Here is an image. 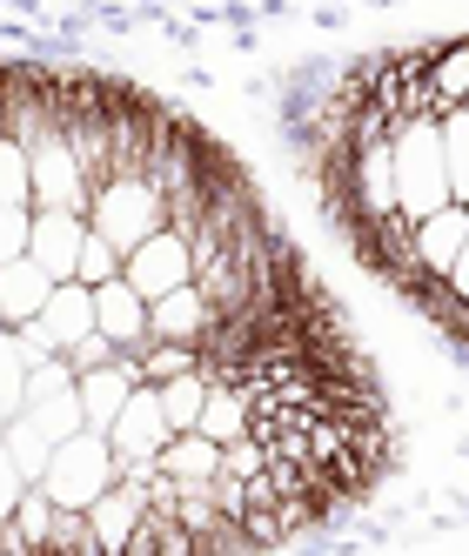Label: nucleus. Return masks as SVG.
<instances>
[{
	"instance_id": "nucleus-1",
	"label": "nucleus",
	"mask_w": 469,
	"mask_h": 556,
	"mask_svg": "<svg viewBox=\"0 0 469 556\" xmlns=\"http://www.w3.org/2000/svg\"><path fill=\"white\" fill-rule=\"evenodd\" d=\"M389 175H396V208L409 222H422L429 208L449 202V175H443V135L429 114H409V122L389 128Z\"/></svg>"
},
{
	"instance_id": "nucleus-2",
	"label": "nucleus",
	"mask_w": 469,
	"mask_h": 556,
	"mask_svg": "<svg viewBox=\"0 0 469 556\" xmlns=\"http://www.w3.org/2000/svg\"><path fill=\"white\" fill-rule=\"evenodd\" d=\"M114 476H122V456H114V443H107V429H74V435H61L54 443V456H48V469H41V490L54 496V503H67V509H88Z\"/></svg>"
},
{
	"instance_id": "nucleus-3",
	"label": "nucleus",
	"mask_w": 469,
	"mask_h": 556,
	"mask_svg": "<svg viewBox=\"0 0 469 556\" xmlns=\"http://www.w3.org/2000/svg\"><path fill=\"white\" fill-rule=\"evenodd\" d=\"M162 222H168V208H162V188H154L148 175H107V181L88 194V228L107 235L122 255L141 242V235H154Z\"/></svg>"
},
{
	"instance_id": "nucleus-4",
	"label": "nucleus",
	"mask_w": 469,
	"mask_h": 556,
	"mask_svg": "<svg viewBox=\"0 0 469 556\" xmlns=\"http://www.w3.org/2000/svg\"><path fill=\"white\" fill-rule=\"evenodd\" d=\"M122 275L135 282V295H141V302H154V295H168V289L194 282V255H188V235L162 222L154 235H141V242L122 255Z\"/></svg>"
},
{
	"instance_id": "nucleus-5",
	"label": "nucleus",
	"mask_w": 469,
	"mask_h": 556,
	"mask_svg": "<svg viewBox=\"0 0 469 556\" xmlns=\"http://www.w3.org/2000/svg\"><path fill=\"white\" fill-rule=\"evenodd\" d=\"M27 168H34V208H81L88 215L94 181L81 175V162H74V148L61 141V128H48L27 148Z\"/></svg>"
},
{
	"instance_id": "nucleus-6",
	"label": "nucleus",
	"mask_w": 469,
	"mask_h": 556,
	"mask_svg": "<svg viewBox=\"0 0 469 556\" xmlns=\"http://www.w3.org/2000/svg\"><path fill=\"white\" fill-rule=\"evenodd\" d=\"M168 416H162V395H154V382H135L128 389V403L114 409V422H107V443H114V456L122 463H154V450L168 443Z\"/></svg>"
},
{
	"instance_id": "nucleus-7",
	"label": "nucleus",
	"mask_w": 469,
	"mask_h": 556,
	"mask_svg": "<svg viewBox=\"0 0 469 556\" xmlns=\"http://www.w3.org/2000/svg\"><path fill=\"white\" fill-rule=\"evenodd\" d=\"M469 242V202H443V208H429L422 222H409V249H416V268L422 275H449V262L462 255Z\"/></svg>"
},
{
	"instance_id": "nucleus-8",
	"label": "nucleus",
	"mask_w": 469,
	"mask_h": 556,
	"mask_svg": "<svg viewBox=\"0 0 469 556\" xmlns=\"http://www.w3.org/2000/svg\"><path fill=\"white\" fill-rule=\"evenodd\" d=\"M81 235H88V215H81V208H34L27 255L41 262L54 282H67V275H74V255H81Z\"/></svg>"
},
{
	"instance_id": "nucleus-9",
	"label": "nucleus",
	"mask_w": 469,
	"mask_h": 556,
	"mask_svg": "<svg viewBox=\"0 0 469 556\" xmlns=\"http://www.w3.org/2000/svg\"><path fill=\"white\" fill-rule=\"evenodd\" d=\"M94 329H101L114 349H141V342H148V302L135 295L128 275H107V282H94Z\"/></svg>"
},
{
	"instance_id": "nucleus-10",
	"label": "nucleus",
	"mask_w": 469,
	"mask_h": 556,
	"mask_svg": "<svg viewBox=\"0 0 469 556\" xmlns=\"http://www.w3.org/2000/svg\"><path fill=\"white\" fill-rule=\"evenodd\" d=\"M128 389H135V355H128V349L114 355V363H101V369H81V376H74V395H81V422H88V429H107L114 409L128 403Z\"/></svg>"
},
{
	"instance_id": "nucleus-11",
	"label": "nucleus",
	"mask_w": 469,
	"mask_h": 556,
	"mask_svg": "<svg viewBox=\"0 0 469 556\" xmlns=\"http://www.w3.org/2000/svg\"><path fill=\"white\" fill-rule=\"evenodd\" d=\"M208 329H215V308H208V295L194 289V282H181V289H168V295H154V302H148V336L202 342Z\"/></svg>"
},
{
	"instance_id": "nucleus-12",
	"label": "nucleus",
	"mask_w": 469,
	"mask_h": 556,
	"mask_svg": "<svg viewBox=\"0 0 469 556\" xmlns=\"http://www.w3.org/2000/svg\"><path fill=\"white\" fill-rule=\"evenodd\" d=\"M34 323H41V329H48V342L67 355L74 342L94 329V289L67 275V282H54V289H48V302H41V315H34Z\"/></svg>"
},
{
	"instance_id": "nucleus-13",
	"label": "nucleus",
	"mask_w": 469,
	"mask_h": 556,
	"mask_svg": "<svg viewBox=\"0 0 469 556\" xmlns=\"http://www.w3.org/2000/svg\"><path fill=\"white\" fill-rule=\"evenodd\" d=\"M422 88H429V122H443L449 108L469 101V41H443L429 48V67H422Z\"/></svg>"
},
{
	"instance_id": "nucleus-14",
	"label": "nucleus",
	"mask_w": 469,
	"mask_h": 556,
	"mask_svg": "<svg viewBox=\"0 0 469 556\" xmlns=\"http://www.w3.org/2000/svg\"><path fill=\"white\" fill-rule=\"evenodd\" d=\"M88 523H94V543H101V556H122L128 549V536H135V523H141V496L114 476V483L88 503Z\"/></svg>"
},
{
	"instance_id": "nucleus-15",
	"label": "nucleus",
	"mask_w": 469,
	"mask_h": 556,
	"mask_svg": "<svg viewBox=\"0 0 469 556\" xmlns=\"http://www.w3.org/2000/svg\"><path fill=\"white\" fill-rule=\"evenodd\" d=\"M154 469H168L175 483H215V469H221V443L202 429H175L162 450H154Z\"/></svg>"
},
{
	"instance_id": "nucleus-16",
	"label": "nucleus",
	"mask_w": 469,
	"mask_h": 556,
	"mask_svg": "<svg viewBox=\"0 0 469 556\" xmlns=\"http://www.w3.org/2000/svg\"><path fill=\"white\" fill-rule=\"evenodd\" d=\"M48 289H54V275L34 262V255H14L8 268H0V323H27V315H41V302H48Z\"/></svg>"
},
{
	"instance_id": "nucleus-17",
	"label": "nucleus",
	"mask_w": 469,
	"mask_h": 556,
	"mask_svg": "<svg viewBox=\"0 0 469 556\" xmlns=\"http://www.w3.org/2000/svg\"><path fill=\"white\" fill-rule=\"evenodd\" d=\"M194 429H202V435H215V443H234V435L249 429V389H234V382H208Z\"/></svg>"
},
{
	"instance_id": "nucleus-18",
	"label": "nucleus",
	"mask_w": 469,
	"mask_h": 556,
	"mask_svg": "<svg viewBox=\"0 0 469 556\" xmlns=\"http://www.w3.org/2000/svg\"><path fill=\"white\" fill-rule=\"evenodd\" d=\"M443 175H449V202H469V108H449L443 122Z\"/></svg>"
},
{
	"instance_id": "nucleus-19",
	"label": "nucleus",
	"mask_w": 469,
	"mask_h": 556,
	"mask_svg": "<svg viewBox=\"0 0 469 556\" xmlns=\"http://www.w3.org/2000/svg\"><path fill=\"white\" fill-rule=\"evenodd\" d=\"M154 395H162V416H168V429H194V416H202V395H208V376H202V363H194V369H181V376H168V382H154Z\"/></svg>"
},
{
	"instance_id": "nucleus-20",
	"label": "nucleus",
	"mask_w": 469,
	"mask_h": 556,
	"mask_svg": "<svg viewBox=\"0 0 469 556\" xmlns=\"http://www.w3.org/2000/svg\"><path fill=\"white\" fill-rule=\"evenodd\" d=\"M128 355H135V382H168V376L194 369V342H168V336H148Z\"/></svg>"
},
{
	"instance_id": "nucleus-21",
	"label": "nucleus",
	"mask_w": 469,
	"mask_h": 556,
	"mask_svg": "<svg viewBox=\"0 0 469 556\" xmlns=\"http://www.w3.org/2000/svg\"><path fill=\"white\" fill-rule=\"evenodd\" d=\"M0 450H8V456L21 463L27 483H41V469H48V456H54V443H48V435L34 429L27 416H8V429H0Z\"/></svg>"
},
{
	"instance_id": "nucleus-22",
	"label": "nucleus",
	"mask_w": 469,
	"mask_h": 556,
	"mask_svg": "<svg viewBox=\"0 0 469 556\" xmlns=\"http://www.w3.org/2000/svg\"><path fill=\"white\" fill-rule=\"evenodd\" d=\"M41 549H48V556H101L88 509H67V503H54V523H48V543H41Z\"/></svg>"
},
{
	"instance_id": "nucleus-23",
	"label": "nucleus",
	"mask_w": 469,
	"mask_h": 556,
	"mask_svg": "<svg viewBox=\"0 0 469 556\" xmlns=\"http://www.w3.org/2000/svg\"><path fill=\"white\" fill-rule=\"evenodd\" d=\"M21 416H27L34 429H41L48 443H61V435H74V429H81V395H74V389H61V395H41V403H21Z\"/></svg>"
},
{
	"instance_id": "nucleus-24",
	"label": "nucleus",
	"mask_w": 469,
	"mask_h": 556,
	"mask_svg": "<svg viewBox=\"0 0 469 556\" xmlns=\"http://www.w3.org/2000/svg\"><path fill=\"white\" fill-rule=\"evenodd\" d=\"M0 208H34V168L14 135H0Z\"/></svg>"
},
{
	"instance_id": "nucleus-25",
	"label": "nucleus",
	"mask_w": 469,
	"mask_h": 556,
	"mask_svg": "<svg viewBox=\"0 0 469 556\" xmlns=\"http://www.w3.org/2000/svg\"><path fill=\"white\" fill-rule=\"evenodd\" d=\"M8 523L21 530V543H27V549H41V543H48V523H54V496H48L41 483H27V490H21V503H14V516H8Z\"/></svg>"
},
{
	"instance_id": "nucleus-26",
	"label": "nucleus",
	"mask_w": 469,
	"mask_h": 556,
	"mask_svg": "<svg viewBox=\"0 0 469 556\" xmlns=\"http://www.w3.org/2000/svg\"><path fill=\"white\" fill-rule=\"evenodd\" d=\"M107 275H122V249H114L107 235L88 228V235H81V255H74V282L94 289V282H107Z\"/></svg>"
},
{
	"instance_id": "nucleus-27",
	"label": "nucleus",
	"mask_w": 469,
	"mask_h": 556,
	"mask_svg": "<svg viewBox=\"0 0 469 556\" xmlns=\"http://www.w3.org/2000/svg\"><path fill=\"white\" fill-rule=\"evenodd\" d=\"M268 463V450L255 443V435L242 429V435H234V443H221V476H255Z\"/></svg>"
},
{
	"instance_id": "nucleus-28",
	"label": "nucleus",
	"mask_w": 469,
	"mask_h": 556,
	"mask_svg": "<svg viewBox=\"0 0 469 556\" xmlns=\"http://www.w3.org/2000/svg\"><path fill=\"white\" fill-rule=\"evenodd\" d=\"M27 228H34V208H0V268L27 255Z\"/></svg>"
},
{
	"instance_id": "nucleus-29",
	"label": "nucleus",
	"mask_w": 469,
	"mask_h": 556,
	"mask_svg": "<svg viewBox=\"0 0 469 556\" xmlns=\"http://www.w3.org/2000/svg\"><path fill=\"white\" fill-rule=\"evenodd\" d=\"M114 355H122V349H114V342H107L101 329H88L81 342L67 349V363H74V376H81V369H101V363H114Z\"/></svg>"
},
{
	"instance_id": "nucleus-30",
	"label": "nucleus",
	"mask_w": 469,
	"mask_h": 556,
	"mask_svg": "<svg viewBox=\"0 0 469 556\" xmlns=\"http://www.w3.org/2000/svg\"><path fill=\"white\" fill-rule=\"evenodd\" d=\"M21 490H27V476H21V463L0 450V523L14 516V503H21Z\"/></svg>"
},
{
	"instance_id": "nucleus-31",
	"label": "nucleus",
	"mask_w": 469,
	"mask_h": 556,
	"mask_svg": "<svg viewBox=\"0 0 469 556\" xmlns=\"http://www.w3.org/2000/svg\"><path fill=\"white\" fill-rule=\"evenodd\" d=\"M443 289H449V302L469 315V242H462V255L449 262V275H443Z\"/></svg>"
},
{
	"instance_id": "nucleus-32",
	"label": "nucleus",
	"mask_w": 469,
	"mask_h": 556,
	"mask_svg": "<svg viewBox=\"0 0 469 556\" xmlns=\"http://www.w3.org/2000/svg\"><path fill=\"white\" fill-rule=\"evenodd\" d=\"M462 108H469V101H462Z\"/></svg>"
}]
</instances>
